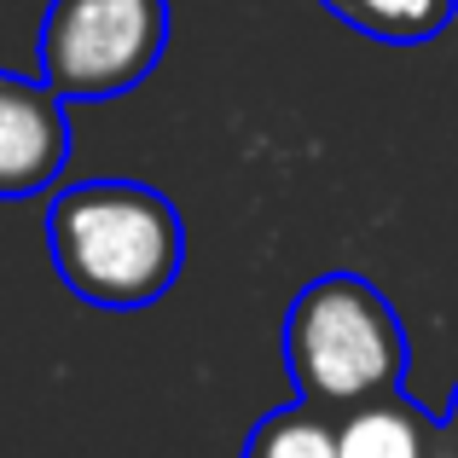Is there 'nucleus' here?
Returning a JSON list of instances; mask_svg holds the SVG:
<instances>
[{"label": "nucleus", "mask_w": 458, "mask_h": 458, "mask_svg": "<svg viewBox=\"0 0 458 458\" xmlns=\"http://www.w3.org/2000/svg\"><path fill=\"white\" fill-rule=\"evenodd\" d=\"M441 424L453 429V441H458V389H453V406H447V418H441Z\"/></svg>", "instance_id": "nucleus-8"}, {"label": "nucleus", "mask_w": 458, "mask_h": 458, "mask_svg": "<svg viewBox=\"0 0 458 458\" xmlns=\"http://www.w3.org/2000/svg\"><path fill=\"white\" fill-rule=\"evenodd\" d=\"M336 447L343 458H458V441L441 418H429L401 389L336 412Z\"/></svg>", "instance_id": "nucleus-5"}, {"label": "nucleus", "mask_w": 458, "mask_h": 458, "mask_svg": "<svg viewBox=\"0 0 458 458\" xmlns=\"http://www.w3.org/2000/svg\"><path fill=\"white\" fill-rule=\"evenodd\" d=\"M70 163L64 99L47 81L0 70V198H35Z\"/></svg>", "instance_id": "nucleus-4"}, {"label": "nucleus", "mask_w": 458, "mask_h": 458, "mask_svg": "<svg viewBox=\"0 0 458 458\" xmlns=\"http://www.w3.org/2000/svg\"><path fill=\"white\" fill-rule=\"evenodd\" d=\"M168 47V0H53L41 18V81L58 99H116Z\"/></svg>", "instance_id": "nucleus-3"}, {"label": "nucleus", "mask_w": 458, "mask_h": 458, "mask_svg": "<svg viewBox=\"0 0 458 458\" xmlns=\"http://www.w3.org/2000/svg\"><path fill=\"white\" fill-rule=\"evenodd\" d=\"M319 6L383 47H424L453 23L458 0H319Z\"/></svg>", "instance_id": "nucleus-6"}, {"label": "nucleus", "mask_w": 458, "mask_h": 458, "mask_svg": "<svg viewBox=\"0 0 458 458\" xmlns=\"http://www.w3.org/2000/svg\"><path fill=\"white\" fill-rule=\"evenodd\" d=\"M244 458H343L336 447V412L296 394L291 406L267 412L244 441Z\"/></svg>", "instance_id": "nucleus-7"}, {"label": "nucleus", "mask_w": 458, "mask_h": 458, "mask_svg": "<svg viewBox=\"0 0 458 458\" xmlns=\"http://www.w3.org/2000/svg\"><path fill=\"white\" fill-rule=\"evenodd\" d=\"M53 267L93 308H146L174 284L186 226L163 191L140 180H88L47 209Z\"/></svg>", "instance_id": "nucleus-1"}, {"label": "nucleus", "mask_w": 458, "mask_h": 458, "mask_svg": "<svg viewBox=\"0 0 458 458\" xmlns=\"http://www.w3.org/2000/svg\"><path fill=\"white\" fill-rule=\"evenodd\" d=\"M284 366L296 394L325 412L401 389L406 377V331L389 296L371 291L360 273H325L291 302L284 319Z\"/></svg>", "instance_id": "nucleus-2"}]
</instances>
